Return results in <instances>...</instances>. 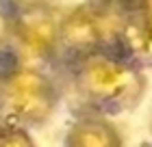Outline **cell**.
<instances>
[{
  "instance_id": "1",
  "label": "cell",
  "mask_w": 152,
  "mask_h": 147,
  "mask_svg": "<svg viewBox=\"0 0 152 147\" xmlns=\"http://www.w3.org/2000/svg\"><path fill=\"white\" fill-rule=\"evenodd\" d=\"M80 104L89 113L122 115L137 108L148 89V78L141 67L120 54L96 52L65 67Z\"/></svg>"
},
{
  "instance_id": "2",
  "label": "cell",
  "mask_w": 152,
  "mask_h": 147,
  "mask_svg": "<svg viewBox=\"0 0 152 147\" xmlns=\"http://www.w3.org/2000/svg\"><path fill=\"white\" fill-rule=\"evenodd\" d=\"M61 89L50 72L13 61L4 76L0 95V121L4 125L39 128L54 115Z\"/></svg>"
},
{
  "instance_id": "3",
  "label": "cell",
  "mask_w": 152,
  "mask_h": 147,
  "mask_svg": "<svg viewBox=\"0 0 152 147\" xmlns=\"http://www.w3.org/2000/svg\"><path fill=\"white\" fill-rule=\"evenodd\" d=\"M65 9L54 4H39L15 11L13 56L20 65L52 69L61 65V22Z\"/></svg>"
},
{
  "instance_id": "4",
  "label": "cell",
  "mask_w": 152,
  "mask_h": 147,
  "mask_svg": "<svg viewBox=\"0 0 152 147\" xmlns=\"http://www.w3.org/2000/svg\"><path fill=\"white\" fill-rule=\"evenodd\" d=\"M65 147H124V136L111 117L85 110L72 121Z\"/></svg>"
},
{
  "instance_id": "5",
  "label": "cell",
  "mask_w": 152,
  "mask_h": 147,
  "mask_svg": "<svg viewBox=\"0 0 152 147\" xmlns=\"http://www.w3.org/2000/svg\"><path fill=\"white\" fill-rule=\"evenodd\" d=\"M120 56L141 69L152 67V15L128 11L120 41Z\"/></svg>"
},
{
  "instance_id": "6",
  "label": "cell",
  "mask_w": 152,
  "mask_h": 147,
  "mask_svg": "<svg viewBox=\"0 0 152 147\" xmlns=\"http://www.w3.org/2000/svg\"><path fill=\"white\" fill-rule=\"evenodd\" d=\"M15 37V11L0 0V52L13 46Z\"/></svg>"
},
{
  "instance_id": "7",
  "label": "cell",
  "mask_w": 152,
  "mask_h": 147,
  "mask_svg": "<svg viewBox=\"0 0 152 147\" xmlns=\"http://www.w3.org/2000/svg\"><path fill=\"white\" fill-rule=\"evenodd\" d=\"M0 147H37L28 130L20 125H4L0 132Z\"/></svg>"
},
{
  "instance_id": "8",
  "label": "cell",
  "mask_w": 152,
  "mask_h": 147,
  "mask_svg": "<svg viewBox=\"0 0 152 147\" xmlns=\"http://www.w3.org/2000/svg\"><path fill=\"white\" fill-rule=\"evenodd\" d=\"M11 7L13 11H24V9H33V7H39V4H48L50 0H2Z\"/></svg>"
},
{
  "instance_id": "9",
  "label": "cell",
  "mask_w": 152,
  "mask_h": 147,
  "mask_svg": "<svg viewBox=\"0 0 152 147\" xmlns=\"http://www.w3.org/2000/svg\"><path fill=\"white\" fill-rule=\"evenodd\" d=\"M128 11L130 13H141V15H152V0H135Z\"/></svg>"
},
{
  "instance_id": "10",
  "label": "cell",
  "mask_w": 152,
  "mask_h": 147,
  "mask_svg": "<svg viewBox=\"0 0 152 147\" xmlns=\"http://www.w3.org/2000/svg\"><path fill=\"white\" fill-rule=\"evenodd\" d=\"M87 2H94V4H104V7H120V9H130L135 0H87Z\"/></svg>"
},
{
  "instance_id": "11",
  "label": "cell",
  "mask_w": 152,
  "mask_h": 147,
  "mask_svg": "<svg viewBox=\"0 0 152 147\" xmlns=\"http://www.w3.org/2000/svg\"><path fill=\"white\" fill-rule=\"evenodd\" d=\"M7 69H9V65H2L0 63V95H2V85H4V76H7Z\"/></svg>"
},
{
  "instance_id": "12",
  "label": "cell",
  "mask_w": 152,
  "mask_h": 147,
  "mask_svg": "<svg viewBox=\"0 0 152 147\" xmlns=\"http://www.w3.org/2000/svg\"><path fill=\"white\" fill-rule=\"evenodd\" d=\"M150 136H152V119H150Z\"/></svg>"
},
{
  "instance_id": "13",
  "label": "cell",
  "mask_w": 152,
  "mask_h": 147,
  "mask_svg": "<svg viewBox=\"0 0 152 147\" xmlns=\"http://www.w3.org/2000/svg\"><path fill=\"white\" fill-rule=\"evenodd\" d=\"M2 128H4V123H2V121H0V132H2Z\"/></svg>"
}]
</instances>
